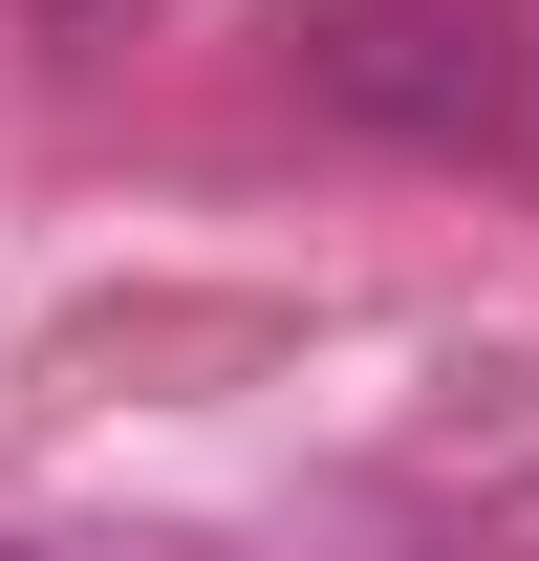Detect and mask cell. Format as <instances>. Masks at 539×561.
<instances>
[{
	"label": "cell",
	"instance_id": "obj_1",
	"mask_svg": "<svg viewBox=\"0 0 539 561\" xmlns=\"http://www.w3.org/2000/svg\"><path fill=\"white\" fill-rule=\"evenodd\" d=\"M280 87L389 151H496L539 108V22L518 0H280Z\"/></svg>",
	"mask_w": 539,
	"mask_h": 561
},
{
	"label": "cell",
	"instance_id": "obj_2",
	"mask_svg": "<svg viewBox=\"0 0 539 561\" xmlns=\"http://www.w3.org/2000/svg\"><path fill=\"white\" fill-rule=\"evenodd\" d=\"M44 22H66V44H108V22H151V0H44Z\"/></svg>",
	"mask_w": 539,
	"mask_h": 561
},
{
	"label": "cell",
	"instance_id": "obj_3",
	"mask_svg": "<svg viewBox=\"0 0 539 561\" xmlns=\"http://www.w3.org/2000/svg\"><path fill=\"white\" fill-rule=\"evenodd\" d=\"M0 561H44V540H0Z\"/></svg>",
	"mask_w": 539,
	"mask_h": 561
}]
</instances>
